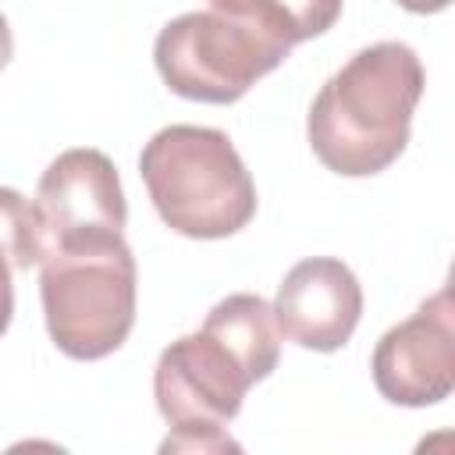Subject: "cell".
Returning a JSON list of instances; mask_svg holds the SVG:
<instances>
[{
    "instance_id": "cell-2",
    "label": "cell",
    "mask_w": 455,
    "mask_h": 455,
    "mask_svg": "<svg viewBox=\"0 0 455 455\" xmlns=\"http://www.w3.org/2000/svg\"><path fill=\"white\" fill-rule=\"evenodd\" d=\"M160 220L185 238H228L256 217V185L220 128L167 124L139 156Z\"/></svg>"
},
{
    "instance_id": "cell-3",
    "label": "cell",
    "mask_w": 455,
    "mask_h": 455,
    "mask_svg": "<svg viewBox=\"0 0 455 455\" xmlns=\"http://www.w3.org/2000/svg\"><path fill=\"white\" fill-rule=\"evenodd\" d=\"M135 256L124 238L53 245L39 263L50 341L71 359L117 352L135 323Z\"/></svg>"
},
{
    "instance_id": "cell-4",
    "label": "cell",
    "mask_w": 455,
    "mask_h": 455,
    "mask_svg": "<svg viewBox=\"0 0 455 455\" xmlns=\"http://www.w3.org/2000/svg\"><path fill=\"white\" fill-rule=\"evenodd\" d=\"M291 53L263 21L220 11H188L167 21L153 43L164 85L196 103H235Z\"/></svg>"
},
{
    "instance_id": "cell-11",
    "label": "cell",
    "mask_w": 455,
    "mask_h": 455,
    "mask_svg": "<svg viewBox=\"0 0 455 455\" xmlns=\"http://www.w3.org/2000/svg\"><path fill=\"white\" fill-rule=\"evenodd\" d=\"M345 0H267L259 21L288 46L323 36L341 18Z\"/></svg>"
},
{
    "instance_id": "cell-9",
    "label": "cell",
    "mask_w": 455,
    "mask_h": 455,
    "mask_svg": "<svg viewBox=\"0 0 455 455\" xmlns=\"http://www.w3.org/2000/svg\"><path fill=\"white\" fill-rule=\"evenodd\" d=\"M203 327L210 334H217L231 355L245 366V373L252 377V384L267 380L274 370H277V359H281V327L274 320V306L252 291H238V295H228L220 299Z\"/></svg>"
},
{
    "instance_id": "cell-6",
    "label": "cell",
    "mask_w": 455,
    "mask_h": 455,
    "mask_svg": "<svg viewBox=\"0 0 455 455\" xmlns=\"http://www.w3.org/2000/svg\"><path fill=\"white\" fill-rule=\"evenodd\" d=\"M32 203L39 210L50 249L124 238L128 203L121 192L117 167L107 153L92 146L64 149L43 171Z\"/></svg>"
},
{
    "instance_id": "cell-14",
    "label": "cell",
    "mask_w": 455,
    "mask_h": 455,
    "mask_svg": "<svg viewBox=\"0 0 455 455\" xmlns=\"http://www.w3.org/2000/svg\"><path fill=\"white\" fill-rule=\"evenodd\" d=\"M398 7L412 11V14H437V11H448L451 0H395Z\"/></svg>"
},
{
    "instance_id": "cell-10",
    "label": "cell",
    "mask_w": 455,
    "mask_h": 455,
    "mask_svg": "<svg viewBox=\"0 0 455 455\" xmlns=\"http://www.w3.org/2000/svg\"><path fill=\"white\" fill-rule=\"evenodd\" d=\"M0 245L14 270L39 267L50 249L36 203H28L21 192L4 185H0Z\"/></svg>"
},
{
    "instance_id": "cell-7",
    "label": "cell",
    "mask_w": 455,
    "mask_h": 455,
    "mask_svg": "<svg viewBox=\"0 0 455 455\" xmlns=\"http://www.w3.org/2000/svg\"><path fill=\"white\" fill-rule=\"evenodd\" d=\"M373 384L391 405L427 409L455 387V309L451 288H437L409 320L395 323L373 348Z\"/></svg>"
},
{
    "instance_id": "cell-1",
    "label": "cell",
    "mask_w": 455,
    "mask_h": 455,
    "mask_svg": "<svg viewBox=\"0 0 455 455\" xmlns=\"http://www.w3.org/2000/svg\"><path fill=\"white\" fill-rule=\"evenodd\" d=\"M427 75L409 43L387 39L352 53L316 92L306 139L316 160L341 178L387 171L409 146Z\"/></svg>"
},
{
    "instance_id": "cell-13",
    "label": "cell",
    "mask_w": 455,
    "mask_h": 455,
    "mask_svg": "<svg viewBox=\"0 0 455 455\" xmlns=\"http://www.w3.org/2000/svg\"><path fill=\"white\" fill-rule=\"evenodd\" d=\"M210 7L220 11V14H228V18H256L259 21L267 0H210Z\"/></svg>"
},
{
    "instance_id": "cell-5",
    "label": "cell",
    "mask_w": 455,
    "mask_h": 455,
    "mask_svg": "<svg viewBox=\"0 0 455 455\" xmlns=\"http://www.w3.org/2000/svg\"><path fill=\"white\" fill-rule=\"evenodd\" d=\"M249 387L252 377L245 366L206 327L171 341L153 373L156 409L171 423L160 451H238L224 423L242 412Z\"/></svg>"
},
{
    "instance_id": "cell-8",
    "label": "cell",
    "mask_w": 455,
    "mask_h": 455,
    "mask_svg": "<svg viewBox=\"0 0 455 455\" xmlns=\"http://www.w3.org/2000/svg\"><path fill=\"white\" fill-rule=\"evenodd\" d=\"M363 316V288L348 263L334 256H309L295 263L277 284L274 320L281 338L309 352H338L348 345Z\"/></svg>"
},
{
    "instance_id": "cell-12",
    "label": "cell",
    "mask_w": 455,
    "mask_h": 455,
    "mask_svg": "<svg viewBox=\"0 0 455 455\" xmlns=\"http://www.w3.org/2000/svg\"><path fill=\"white\" fill-rule=\"evenodd\" d=\"M11 274H14V267H11V259L0 245V338L7 334L11 316H14V281H11Z\"/></svg>"
},
{
    "instance_id": "cell-15",
    "label": "cell",
    "mask_w": 455,
    "mask_h": 455,
    "mask_svg": "<svg viewBox=\"0 0 455 455\" xmlns=\"http://www.w3.org/2000/svg\"><path fill=\"white\" fill-rule=\"evenodd\" d=\"M11 53H14V39H11V25H7V18L0 14V68L11 60Z\"/></svg>"
}]
</instances>
